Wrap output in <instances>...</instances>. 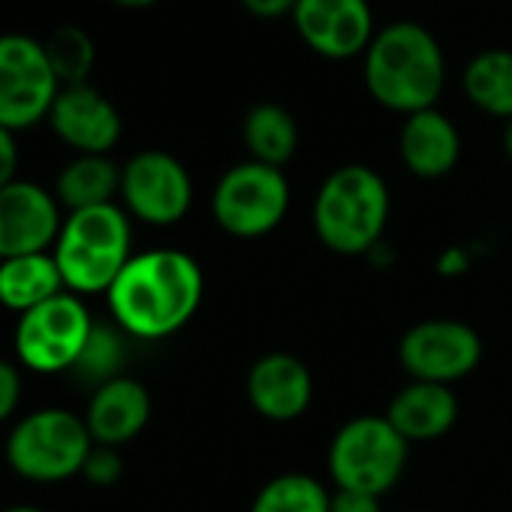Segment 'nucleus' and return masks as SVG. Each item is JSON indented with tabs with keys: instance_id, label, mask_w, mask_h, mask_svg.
Segmentation results:
<instances>
[{
	"instance_id": "1",
	"label": "nucleus",
	"mask_w": 512,
	"mask_h": 512,
	"mask_svg": "<svg viewBox=\"0 0 512 512\" xmlns=\"http://www.w3.org/2000/svg\"><path fill=\"white\" fill-rule=\"evenodd\" d=\"M205 278L199 263L184 250H145L130 256L109 287L115 323L142 341L169 338L184 329L202 305Z\"/></svg>"
},
{
	"instance_id": "2",
	"label": "nucleus",
	"mask_w": 512,
	"mask_h": 512,
	"mask_svg": "<svg viewBox=\"0 0 512 512\" xmlns=\"http://www.w3.org/2000/svg\"><path fill=\"white\" fill-rule=\"evenodd\" d=\"M368 94L389 112L434 109L446 85V58L434 34L416 22H395L374 34L362 55Z\"/></svg>"
},
{
	"instance_id": "3",
	"label": "nucleus",
	"mask_w": 512,
	"mask_h": 512,
	"mask_svg": "<svg viewBox=\"0 0 512 512\" xmlns=\"http://www.w3.org/2000/svg\"><path fill=\"white\" fill-rule=\"evenodd\" d=\"M389 187L380 172L362 163L335 169L314 199V232L341 256L368 253L389 223Z\"/></svg>"
},
{
	"instance_id": "4",
	"label": "nucleus",
	"mask_w": 512,
	"mask_h": 512,
	"mask_svg": "<svg viewBox=\"0 0 512 512\" xmlns=\"http://www.w3.org/2000/svg\"><path fill=\"white\" fill-rule=\"evenodd\" d=\"M130 241V214L115 202L70 211L52 247L64 287L76 296L109 293L133 256Z\"/></svg>"
},
{
	"instance_id": "5",
	"label": "nucleus",
	"mask_w": 512,
	"mask_h": 512,
	"mask_svg": "<svg viewBox=\"0 0 512 512\" xmlns=\"http://www.w3.org/2000/svg\"><path fill=\"white\" fill-rule=\"evenodd\" d=\"M94 446L97 443L82 416L61 407H46L25 416L13 428L7 440V461L25 479L61 482L85 470Z\"/></svg>"
},
{
	"instance_id": "6",
	"label": "nucleus",
	"mask_w": 512,
	"mask_h": 512,
	"mask_svg": "<svg viewBox=\"0 0 512 512\" xmlns=\"http://www.w3.org/2000/svg\"><path fill=\"white\" fill-rule=\"evenodd\" d=\"M410 443L383 416L365 413L344 422L329 446V473L338 488L383 497L407 467Z\"/></svg>"
},
{
	"instance_id": "7",
	"label": "nucleus",
	"mask_w": 512,
	"mask_h": 512,
	"mask_svg": "<svg viewBox=\"0 0 512 512\" xmlns=\"http://www.w3.org/2000/svg\"><path fill=\"white\" fill-rule=\"evenodd\" d=\"M290 211V181L284 169L244 160L220 175L211 193L217 226L235 238H260L281 226Z\"/></svg>"
},
{
	"instance_id": "8",
	"label": "nucleus",
	"mask_w": 512,
	"mask_h": 512,
	"mask_svg": "<svg viewBox=\"0 0 512 512\" xmlns=\"http://www.w3.org/2000/svg\"><path fill=\"white\" fill-rule=\"evenodd\" d=\"M61 82L40 40L28 34L0 37V127L13 133L49 118Z\"/></svg>"
},
{
	"instance_id": "9",
	"label": "nucleus",
	"mask_w": 512,
	"mask_h": 512,
	"mask_svg": "<svg viewBox=\"0 0 512 512\" xmlns=\"http://www.w3.org/2000/svg\"><path fill=\"white\" fill-rule=\"evenodd\" d=\"M94 326L97 323L91 320L82 299L76 293H61L19 317L16 326L19 362L40 374L73 371Z\"/></svg>"
},
{
	"instance_id": "10",
	"label": "nucleus",
	"mask_w": 512,
	"mask_h": 512,
	"mask_svg": "<svg viewBox=\"0 0 512 512\" xmlns=\"http://www.w3.org/2000/svg\"><path fill=\"white\" fill-rule=\"evenodd\" d=\"M398 359L413 380L452 386L455 380L476 371L482 359V341L473 326L434 317L404 332L398 344Z\"/></svg>"
},
{
	"instance_id": "11",
	"label": "nucleus",
	"mask_w": 512,
	"mask_h": 512,
	"mask_svg": "<svg viewBox=\"0 0 512 512\" xmlns=\"http://www.w3.org/2000/svg\"><path fill=\"white\" fill-rule=\"evenodd\" d=\"M127 214L148 226L178 223L193 202V181L184 163L166 151H142L121 169Z\"/></svg>"
},
{
	"instance_id": "12",
	"label": "nucleus",
	"mask_w": 512,
	"mask_h": 512,
	"mask_svg": "<svg viewBox=\"0 0 512 512\" xmlns=\"http://www.w3.org/2000/svg\"><path fill=\"white\" fill-rule=\"evenodd\" d=\"M293 25L299 40L329 61L365 55L377 34L368 0H296Z\"/></svg>"
},
{
	"instance_id": "13",
	"label": "nucleus",
	"mask_w": 512,
	"mask_h": 512,
	"mask_svg": "<svg viewBox=\"0 0 512 512\" xmlns=\"http://www.w3.org/2000/svg\"><path fill=\"white\" fill-rule=\"evenodd\" d=\"M61 202L31 181L0 187V260L49 253L61 235Z\"/></svg>"
},
{
	"instance_id": "14",
	"label": "nucleus",
	"mask_w": 512,
	"mask_h": 512,
	"mask_svg": "<svg viewBox=\"0 0 512 512\" xmlns=\"http://www.w3.org/2000/svg\"><path fill=\"white\" fill-rule=\"evenodd\" d=\"M49 124L55 136L70 148H76L79 154H109L124 130L112 100L103 97L88 82L61 88L49 112Z\"/></svg>"
},
{
	"instance_id": "15",
	"label": "nucleus",
	"mask_w": 512,
	"mask_h": 512,
	"mask_svg": "<svg viewBox=\"0 0 512 512\" xmlns=\"http://www.w3.org/2000/svg\"><path fill=\"white\" fill-rule=\"evenodd\" d=\"M247 401L269 422H293L314 401L311 368L293 353H266L247 371Z\"/></svg>"
},
{
	"instance_id": "16",
	"label": "nucleus",
	"mask_w": 512,
	"mask_h": 512,
	"mask_svg": "<svg viewBox=\"0 0 512 512\" xmlns=\"http://www.w3.org/2000/svg\"><path fill=\"white\" fill-rule=\"evenodd\" d=\"M151 419V395L133 377H115L94 389L88 401V431L97 446H124L142 434Z\"/></svg>"
},
{
	"instance_id": "17",
	"label": "nucleus",
	"mask_w": 512,
	"mask_h": 512,
	"mask_svg": "<svg viewBox=\"0 0 512 512\" xmlns=\"http://www.w3.org/2000/svg\"><path fill=\"white\" fill-rule=\"evenodd\" d=\"M398 154L410 175L425 181L443 178L458 166L461 157L458 127L443 112H437V106L407 115L398 136Z\"/></svg>"
},
{
	"instance_id": "18",
	"label": "nucleus",
	"mask_w": 512,
	"mask_h": 512,
	"mask_svg": "<svg viewBox=\"0 0 512 512\" xmlns=\"http://www.w3.org/2000/svg\"><path fill=\"white\" fill-rule=\"evenodd\" d=\"M386 419L407 443H431L452 431L458 419V398L452 386L410 380L389 401Z\"/></svg>"
},
{
	"instance_id": "19",
	"label": "nucleus",
	"mask_w": 512,
	"mask_h": 512,
	"mask_svg": "<svg viewBox=\"0 0 512 512\" xmlns=\"http://www.w3.org/2000/svg\"><path fill=\"white\" fill-rule=\"evenodd\" d=\"M61 293H64V278L52 250L0 260V305L4 308L16 314H28Z\"/></svg>"
},
{
	"instance_id": "20",
	"label": "nucleus",
	"mask_w": 512,
	"mask_h": 512,
	"mask_svg": "<svg viewBox=\"0 0 512 512\" xmlns=\"http://www.w3.org/2000/svg\"><path fill=\"white\" fill-rule=\"evenodd\" d=\"M241 139L250 160L284 169L299 151V124L293 112L278 103H256L244 115Z\"/></svg>"
},
{
	"instance_id": "21",
	"label": "nucleus",
	"mask_w": 512,
	"mask_h": 512,
	"mask_svg": "<svg viewBox=\"0 0 512 512\" xmlns=\"http://www.w3.org/2000/svg\"><path fill=\"white\" fill-rule=\"evenodd\" d=\"M115 193H121V169L109 154H79L61 169L55 187L58 202L70 211L109 205Z\"/></svg>"
},
{
	"instance_id": "22",
	"label": "nucleus",
	"mask_w": 512,
	"mask_h": 512,
	"mask_svg": "<svg viewBox=\"0 0 512 512\" xmlns=\"http://www.w3.org/2000/svg\"><path fill=\"white\" fill-rule=\"evenodd\" d=\"M461 88L467 100L491 115V118H512V52L509 49H488L467 61Z\"/></svg>"
},
{
	"instance_id": "23",
	"label": "nucleus",
	"mask_w": 512,
	"mask_h": 512,
	"mask_svg": "<svg viewBox=\"0 0 512 512\" xmlns=\"http://www.w3.org/2000/svg\"><path fill=\"white\" fill-rule=\"evenodd\" d=\"M332 494L308 473H281L253 497L250 512H329Z\"/></svg>"
},
{
	"instance_id": "24",
	"label": "nucleus",
	"mask_w": 512,
	"mask_h": 512,
	"mask_svg": "<svg viewBox=\"0 0 512 512\" xmlns=\"http://www.w3.org/2000/svg\"><path fill=\"white\" fill-rule=\"evenodd\" d=\"M43 49H46V58H49L61 88L88 82V76L94 70V58H97L94 40L88 37V31H82L76 25L55 28L43 40Z\"/></svg>"
},
{
	"instance_id": "25",
	"label": "nucleus",
	"mask_w": 512,
	"mask_h": 512,
	"mask_svg": "<svg viewBox=\"0 0 512 512\" xmlns=\"http://www.w3.org/2000/svg\"><path fill=\"white\" fill-rule=\"evenodd\" d=\"M121 362H124V341L115 329L109 326H94L79 362L73 365V374L82 380V383H94L103 386L115 377H121Z\"/></svg>"
},
{
	"instance_id": "26",
	"label": "nucleus",
	"mask_w": 512,
	"mask_h": 512,
	"mask_svg": "<svg viewBox=\"0 0 512 512\" xmlns=\"http://www.w3.org/2000/svg\"><path fill=\"white\" fill-rule=\"evenodd\" d=\"M121 455H118V449H112V446H94L91 449V455H88V461H85V476H88V482H94V485H100V488H106V485H115L118 479H121Z\"/></svg>"
},
{
	"instance_id": "27",
	"label": "nucleus",
	"mask_w": 512,
	"mask_h": 512,
	"mask_svg": "<svg viewBox=\"0 0 512 512\" xmlns=\"http://www.w3.org/2000/svg\"><path fill=\"white\" fill-rule=\"evenodd\" d=\"M22 398V374L13 362L0 359V422H7Z\"/></svg>"
},
{
	"instance_id": "28",
	"label": "nucleus",
	"mask_w": 512,
	"mask_h": 512,
	"mask_svg": "<svg viewBox=\"0 0 512 512\" xmlns=\"http://www.w3.org/2000/svg\"><path fill=\"white\" fill-rule=\"evenodd\" d=\"M329 512H383L380 497L368 491H353V488H338L329 500Z\"/></svg>"
},
{
	"instance_id": "29",
	"label": "nucleus",
	"mask_w": 512,
	"mask_h": 512,
	"mask_svg": "<svg viewBox=\"0 0 512 512\" xmlns=\"http://www.w3.org/2000/svg\"><path fill=\"white\" fill-rule=\"evenodd\" d=\"M19 172V142H16V133L0 127V187H7L16 178Z\"/></svg>"
},
{
	"instance_id": "30",
	"label": "nucleus",
	"mask_w": 512,
	"mask_h": 512,
	"mask_svg": "<svg viewBox=\"0 0 512 512\" xmlns=\"http://www.w3.org/2000/svg\"><path fill=\"white\" fill-rule=\"evenodd\" d=\"M241 7L253 16V19H263V22H278L293 16L296 10V0H241Z\"/></svg>"
},
{
	"instance_id": "31",
	"label": "nucleus",
	"mask_w": 512,
	"mask_h": 512,
	"mask_svg": "<svg viewBox=\"0 0 512 512\" xmlns=\"http://www.w3.org/2000/svg\"><path fill=\"white\" fill-rule=\"evenodd\" d=\"M118 7H127V10H145V7H154L157 0H112Z\"/></svg>"
},
{
	"instance_id": "32",
	"label": "nucleus",
	"mask_w": 512,
	"mask_h": 512,
	"mask_svg": "<svg viewBox=\"0 0 512 512\" xmlns=\"http://www.w3.org/2000/svg\"><path fill=\"white\" fill-rule=\"evenodd\" d=\"M503 151H506V157L512 160V118H509L506 127H503Z\"/></svg>"
},
{
	"instance_id": "33",
	"label": "nucleus",
	"mask_w": 512,
	"mask_h": 512,
	"mask_svg": "<svg viewBox=\"0 0 512 512\" xmlns=\"http://www.w3.org/2000/svg\"><path fill=\"white\" fill-rule=\"evenodd\" d=\"M4 512H46V509H40V506H10Z\"/></svg>"
}]
</instances>
